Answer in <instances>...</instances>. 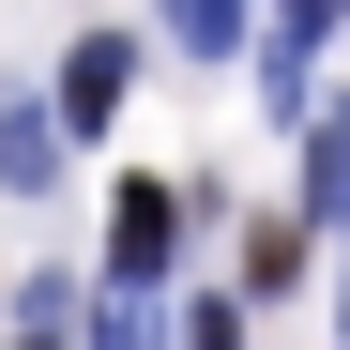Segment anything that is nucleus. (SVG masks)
<instances>
[{
    "label": "nucleus",
    "mask_w": 350,
    "mask_h": 350,
    "mask_svg": "<svg viewBox=\"0 0 350 350\" xmlns=\"http://www.w3.org/2000/svg\"><path fill=\"white\" fill-rule=\"evenodd\" d=\"M167 46H198V62H213V46H244V0H167Z\"/></svg>",
    "instance_id": "obj_6"
},
{
    "label": "nucleus",
    "mask_w": 350,
    "mask_h": 350,
    "mask_svg": "<svg viewBox=\"0 0 350 350\" xmlns=\"http://www.w3.org/2000/svg\"><path fill=\"white\" fill-rule=\"evenodd\" d=\"M305 62H320V0H274V107H305Z\"/></svg>",
    "instance_id": "obj_4"
},
{
    "label": "nucleus",
    "mask_w": 350,
    "mask_h": 350,
    "mask_svg": "<svg viewBox=\"0 0 350 350\" xmlns=\"http://www.w3.org/2000/svg\"><path fill=\"white\" fill-rule=\"evenodd\" d=\"M183 350H244V320H228V305H198V320H183Z\"/></svg>",
    "instance_id": "obj_9"
},
{
    "label": "nucleus",
    "mask_w": 350,
    "mask_h": 350,
    "mask_svg": "<svg viewBox=\"0 0 350 350\" xmlns=\"http://www.w3.org/2000/svg\"><path fill=\"white\" fill-rule=\"evenodd\" d=\"M16 350H46V335H16Z\"/></svg>",
    "instance_id": "obj_10"
},
{
    "label": "nucleus",
    "mask_w": 350,
    "mask_h": 350,
    "mask_svg": "<svg viewBox=\"0 0 350 350\" xmlns=\"http://www.w3.org/2000/svg\"><path fill=\"white\" fill-rule=\"evenodd\" d=\"M167 244H183V198H167V183H122V198H107V274H122V289H152Z\"/></svg>",
    "instance_id": "obj_1"
},
{
    "label": "nucleus",
    "mask_w": 350,
    "mask_h": 350,
    "mask_svg": "<svg viewBox=\"0 0 350 350\" xmlns=\"http://www.w3.org/2000/svg\"><path fill=\"white\" fill-rule=\"evenodd\" d=\"M244 289H305V228H289V213L244 228Z\"/></svg>",
    "instance_id": "obj_5"
},
{
    "label": "nucleus",
    "mask_w": 350,
    "mask_h": 350,
    "mask_svg": "<svg viewBox=\"0 0 350 350\" xmlns=\"http://www.w3.org/2000/svg\"><path fill=\"white\" fill-rule=\"evenodd\" d=\"M122 77H137V46H122V31H92L77 62H62V122H107V107H122Z\"/></svg>",
    "instance_id": "obj_2"
},
{
    "label": "nucleus",
    "mask_w": 350,
    "mask_h": 350,
    "mask_svg": "<svg viewBox=\"0 0 350 350\" xmlns=\"http://www.w3.org/2000/svg\"><path fill=\"white\" fill-rule=\"evenodd\" d=\"M0 183H62V122H46V107H0Z\"/></svg>",
    "instance_id": "obj_3"
},
{
    "label": "nucleus",
    "mask_w": 350,
    "mask_h": 350,
    "mask_svg": "<svg viewBox=\"0 0 350 350\" xmlns=\"http://www.w3.org/2000/svg\"><path fill=\"white\" fill-rule=\"evenodd\" d=\"M305 198H320V213H350V122H320V137H305Z\"/></svg>",
    "instance_id": "obj_7"
},
{
    "label": "nucleus",
    "mask_w": 350,
    "mask_h": 350,
    "mask_svg": "<svg viewBox=\"0 0 350 350\" xmlns=\"http://www.w3.org/2000/svg\"><path fill=\"white\" fill-rule=\"evenodd\" d=\"M92 350H167V335H152L137 305H107V320H92Z\"/></svg>",
    "instance_id": "obj_8"
}]
</instances>
